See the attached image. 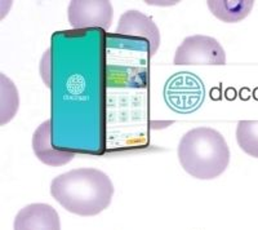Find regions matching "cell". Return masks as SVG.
I'll list each match as a JSON object with an SVG mask.
<instances>
[{
  "label": "cell",
  "instance_id": "obj_7",
  "mask_svg": "<svg viewBox=\"0 0 258 230\" xmlns=\"http://www.w3.org/2000/svg\"><path fill=\"white\" fill-rule=\"evenodd\" d=\"M15 230H61L59 216L49 204H29L16 216Z\"/></svg>",
  "mask_w": 258,
  "mask_h": 230
},
{
  "label": "cell",
  "instance_id": "obj_6",
  "mask_svg": "<svg viewBox=\"0 0 258 230\" xmlns=\"http://www.w3.org/2000/svg\"><path fill=\"white\" fill-rule=\"evenodd\" d=\"M116 34L126 38L146 40L149 44V54L154 56L160 45V33L153 20L140 11H126L117 22Z\"/></svg>",
  "mask_w": 258,
  "mask_h": 230
},
{
  "label": "cell",
  "instance_id": "obj_9",
  "mask_svg": "<svg viewBox=\"0 0 258 230\" xmlns=\"http://www.w3.org/2000/svg\"><path fill=\"white\" fill-rule=\"evenodd\" d=\"M252 0H209L207 2L212 15L223 22H239L249 15L253 8Z\"/></svg>",
  "mask_w": 258,
  "mask_h": 230
},
{
  "label": "cell",
  "instance_id": "obj_1",
  "mask_svg": "<svg viewBox=\"0 0 258 230\" xmlns=\"http://www.w3.org/2000/svg\"><path fill=\"white\" fill-rule=\"evenodd\" d=\"M50 194L64 210L79 216H96L110 206L114 185L96 168H78L57 176Z\"/></svg>",
  "mask_w": 258,
  "mask_h": 230
},
{
  "label": "cell",
  "instance_id": "obj_3",
  "mask_svg": "<svg viewBox=\"0 0 258 230\" xmlns=\"http://www.w3.org/2000/svg\"><path fill=\"white\" fill-rule=\"evenodd\" d=\"M176 65H225L226 53L220 41L207 35H191L174 53Z\"/></svg>",
  "mask_w": 258,
  "mask_h": 230
},
{
  "label": "cell",
  "instance_id": "obj_2",
  "mask_svg": "<svg viewBox=\"0 0 258 230\" xmlns=\"http://www.w3.org/2000/svg\"><path fill=\"white\" fill-rule=\"evenodd\" d=\"M182 168L199 180H212L225 172L230 149L223 136L209 127L192 128L182 136L178 145Z\"/></svg>",
  "mask_w": 258,
  "mask_h": 230
},
{
  "label": "cell",
  "instance_id": "obj_4",
  "mask_svg": "<svg viewBox=\"0 0 258 230\" xmlns=\"http://www.w3.org/2000/svg\"><path fill=\"white\" fill-rule=\"evenodd\" d=\"M114 8L107 0H73L69 4L68 17L71 27L85 30L92 27L110 29Z\"/></svg>",
  "mask_w": 258,
  "mask_h": 230
},
{
  "label": "cell",
  "instance_id": "obj_8",
  "mask_svg": "<svg viewBox=\"0 0 258 230\" xmlns=\"http://www.w3.org/2000/svg\"><path fill=\"white\" fill-rule=\"evenodd\" d=\"M32 149L40 162L52 167L68 164L73 158H75L73 151L57 150L53 148L50 121H45L36 128L32 136Z\"/></svg>",
  "mask_w": 258,
  "mask_h": 230
},
{
  "label": "cell",
  "instance_id": "obj_5",
  "mask_svg": "<svg viewBox=\"0 0 258 230\" xmlns=\"http://www.w3.org/2000/svg\"><path fill=\"white\" fill-rule=\"evenodd\" d=\"M164 93L172 109L190 112L202 103L204 89L202 82L195 75L179 73L170 78Z\"/></svg>",
  "mask_w": 258,
  "mask_h": 230
},
{
  "label": "cell",
  "instance_id": "obj_10",
  "mask_svg": "<svg viewBox=\"0 0 258 230\" xmlns=\"http://www.w3.org/2000/svg\"><path fill=\"white\" fill-rule=\"evenodd\" d=\"M236 141L241 150L258 158V121H241L236 128Z\"/></svg>",
  "mask_w": 258,
  "mask_h": 230
}]
</instances>
